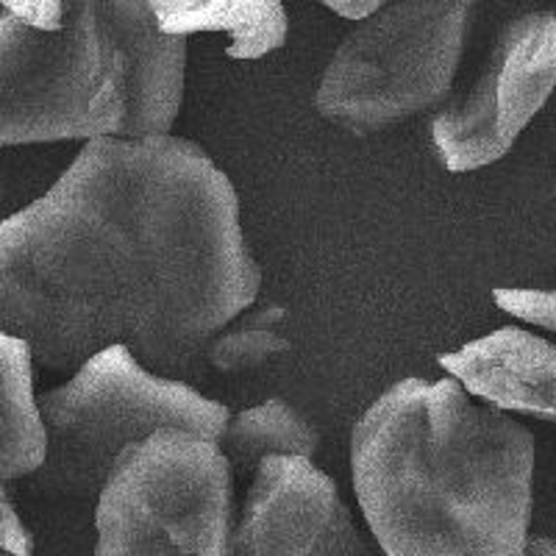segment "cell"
I'll return each mask as SVG.
<instances>
[{
    "label": "cell",
    "mask_w": 556,
    "mask_h": 556,
    "mask_svg": "<svg viewBox=\"0 0 556 556\" xmlns=\"http://www.w3.org/2000/svg\"><path fill=\"white\" fill-rule=\"evenodd\" d=\"M231 556H367L340 486L312 459H265L235 515Z\"/></svg>",
    "instance_id": "cell-8"
},
{
    "label": "cell",
    "mask_w": 556,
    "mask_h": 556,
    "mask_svg": "<svg viewBox=\"0 0 556 556\" xmlns=\"http://www.w3.org/2000/svg\"><path fill=\"white\" fill-rule=\"evenodd\" d=\"M7 206H9V173H7V165H3V159H0V223L12 215V212H7Z\"/></svg>",
    "instance_id": "cell-19"
},
{
    "label": "cell",
    "mask_w": 556,
    "mask_h": 556,
    "mask_svg": "<svg viewBox=\"0 0 556 556\" xmlns=\"http://www.w3.org/2000/svg\"><path fill=\"white\" fill-rule=\"evenodd\" d=\"M317 429L295 406L270 399L228 417L217 448L226 456L231 473L251 479L262 462L273 456L312 459L317 454Z\"/></svg>",
    "instance_id": "cell-13"
},
{
    "label": "cell",
    "mask_w": 556,
    "mask_h": 556,
    "mask_svg": "<svg viewBox=\"0 0 556 556\" xmlns=\"http://www.w3.org/2000/svg\"><path fill=\"white\" fill-rule=\"evenodd\" d=\"M103 14L121 45L128 109L121 139L170 137L184 103L187 39L165 34L151 3L103 0Z\"/></svg>",
    "instance_id": "cell-9"
},
{
    "label": "cell",
    "mask_w": 556,
    "mask_h": 556,
    "mask_svg": "<svg viewBox=\"0 0 556 556\" xmlns=\"http://www.w3.org/2000/svg\"><path fill=\"white\" fill-rule=\"evenodd\" d=\"M3 490H7V484H3V481H0V493H3Z\"/></svg>",
    "instance_id": "cell-20"
},
{
    "label": "cell",
    "mask_w": 556,
    "mask_h": 556,
    "mask_svg": "<svg viewBox=\"0 0 556 556\" xmlns=\"http://www.w3.org/2000/svg\"><path fill=\"white\" fill-rule=\"evenodd\" d=\"M381 7H384V3H379V0H362V3H354V0H329V3H326V9L334 12L337 17L356 20V23L370 20Z\"/></svg>",
    "instance_id": "cell-17"
},
{
    "label": "cell",
    "mask_w": 556,
    "mask_h": 556,
    "mask_svg": "<svg viewBox=\"0 0 556 556\" xmlns=\"http://www.w3.org/2000/svg\"><path fill=\"white\" fill-rule=\"evenodd\" d=\"M156 26L173 37L217 34L231 59H262L287 42V12L276 0H151Z\"/></svg>",
    "instance_id": "cell-11"
},
{
    "label": "cell",
    "mask_w": 556,
    "mask_h": 556,
    "mask_svg": "<svg viewBox=\"0 0 556 556\" xmlns=\"http://www.w3.org/2000/svg\"><path fill=\"white\" fill-rule=\"evenodd\" d=\"M235 473L217 443L156 431L114 462L92 556H231Z\"/></svg>",
    "instance_id": "cell-6"
},
{
    "label": "cell",
    "mask_w": 556,
    "mask_h": 556,
    "mask_svg": "<svg viewBox=\"0 0 556 556\" xmlns=\"http://www.w3.org/2000/svg\"><path fill=\"white\" fill-rule=\"evenodd\" d=\"M556 89V9L513 17L468 87L431 121V146L451 173L495 165Z\"/></svg>",
    "instance_id": "cell-7"
},
{
    "label": "cell",
    "mask_w": 556,
    "mask_h": 556,
    "mask_svg": "<svg viewBox=\"0 0 556 556\" xmlns=\"http://www.w3.org/2000/svg\"><path fill=\"white\" fill-rule=\"evenodd\" d=\"M34 356L0 331V481L28 479L45 459V431L34 390Z\"/></svg>",
    "instance_id": "cell-12"
},
{
    "label": "cell",
    "mask_w": 556,
    "mask_h": 556,
    "mask_svg": "<svg viewBox=\"0 0 556 556\" xmlns=\"http://www.w3.org/2000/svg\"><path fill=\"white\" fill-rule=\"evenodd\" d=\"M448 379L498 412L556 424V342L504 326L440 356Z\"/></svg>",
    "instance_id": "cell-10"
},
{
    "label": "cell",
    "mask_w": 556,
    "mask_h": 556,
    "mask_svg": "<svg viewBox=\"0 0 556 556\" xmlns=\"http://www.w3.org/2000/svg\"><path fill=\"white\" fill-rule=\"evenodd\" d=\"M0 556H7V554H0Z\"/></svg>",
    "instance_id": "cell-21"
},
{
    "label": "cell",
    "mask_w": 556,
    "mask_h": 556,
    "mask_svg": "<svg viewBox=\"0 0 556 556\" xmlns=\"http://www.w3.org/2000/svg\"><path fill=\"white\" fill-rule=\"evenodd\" d=\"M121 45L101 0L0 3V151L123 134Z\"/></svg>",
    "instance_id": "cell-3"
},
{
    "label": "cell",
    "mask_w": 556,
    "mask_h": 556,
    "mask_svg": "<svg viewBox=\"0 0 556 556\" xmlns=\"http://www.w3.org/2000/svg\"><path fill=\"white\" fill-rule=\"evenodd\" d=\"M285 320V306H262V309L251 306L212 337L203 354V365L206 370L226 376L251 374L256 367L270 365L273 359L290 351Z\"/></svg>",
    "instance_id": "cell-14"
},
{
    "label": "cell",
    "mask_w": 556,
    "mask_h": 556,
    "mask_svg": "<svg viewBox=\"0 0 556 556\" xmlns=\"http://www.w3.org/2000/svg\"><path fill=\"white\" fill-rule=\"evenodd\" d=\"M354 493L387 556H526L534 437L454 379H404L351 434Z\"/></svg>",
    "instance_id": "cell-2"
},
{
    "label": "cell",
    "mask_w": 556,
    "mask_h": 556,
    "mask_svg": "<svg viewBox=\"0 0 556 556\" xmlns=\"http://www.w3.org/2000/svg\"><path fill=\"white\" fill-rule=\"evenodd\" d=\"M470 3H384L337 45L315 89L323 121L356 137L387 131L454 96Z\"/></svg>",
    "instance_id": "cell-5"
},
{
    "label": "cell",
    "mask_w": 556,
    "mask_h": 556,
    "mask_svg": "<svg viewBox=\"0 0 556 556\" xmlns=\"http://www.w3.org/2000/svg\"><path fill=\"white\" fill-rule=\"evenodd\" d=\"M45 459L26 479L48 501H92L114 462L156 431H184L217 443L231 412L187 381L148 370L123 345L89 356L67 381L37 395Z\"/></svg>",
    "instance_id": "cell-4"
},
{
    "label": "cell",
    "mask_w": 556,
    "mask_h": 556,
    "mask_svg": "<svg viewBox=\"0 0 556 556\" xmlns=\"http://www.w3.org/2000/svg\"><path fill=\"white\" fill-rule=\"evenodd\" d=\"M526 556H556V540H551V538L529 540Z\"/></svg>",
    "instance_id": "cell-18"
},
{
    "label": "cell",
    "mask_w": 556,
    "mask_h": 556,
    "mask_svg": "<svg viewBox=\"0 0 556 556\" xmlns=\"http://www.w3.org/2000/svg\"><path fill=\"white\" fill-rule=\"evenodd\" d=\"M0 554L34 556V538L9 501L7 490L0 493Z\"/></svg>",
    "instance_id": "cell-16"
},
{
    "label": "cell",
    "mask_w": 556,
    "mask_h": 556,
    "mask_svg": "<svg viewBox=\"0 0 556 556\" xmlns=\"http://www.w3.org/2000/svg\"><path fill=\"white\" fill-rule=\"evenodd\" d=\"M493 301L506 315L556 334V290H495Z\"/></svg>",
    "instance_id": "cell-15"
},
{
    "label": "cell",
    "mask_w": 556,
    "mask_h": 556,
    "mask_svg": "<svg viewBox=\"0 0 556 556\" xmlns=\"http://www.w3.org/2000/svg\"><path fill=\"white\" fill-rule=\"evenodd\" d=\"M260 287L235 184L173 134L92 139L51 190L0 223V331L51 374L123 345L192 384L212 337Z\"/></svg>",
    "instance_id": "cell-1"
}]
</instances>
